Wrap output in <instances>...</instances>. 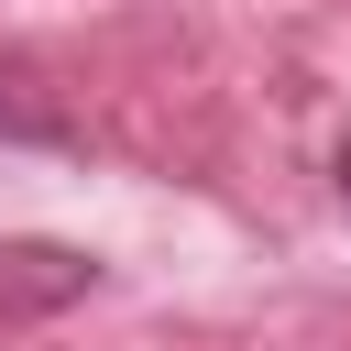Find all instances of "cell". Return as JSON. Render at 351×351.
<instances>
[{"label":"cell","instance_id":"cell-2","mask_svg":"<svg viewBox=\"0 0 351 351\" xmlns=\"http://www.w3.org/2000/svg\"><path fill=\"white\" fill-rule=\"evenodd\" d=\"M340 197H351V154H340Z\"/></svg>","mask_w":351,"mask_h":351},{"label":"cell","instance_id":"cell-1","mask_svg":"<svg viewBox=\"0 0 351 351\" xmlns=\"http://www.w3.org/2000/svg\"><path fill=\"white\" fill-rule=\"evenodd\" d=\"M0 143H66V121H55V110H22V99L0 88Z\"/></svg>","mask_w":351,"mask_h":351}]
</instances>
